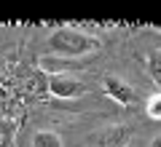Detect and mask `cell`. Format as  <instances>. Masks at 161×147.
<instances>
[{
  "mask_svg": "<svg viewBox=\"0 0 161 147\" xmlns=\"http://www.w3.org/2000/svg\"><path fill=\"white\" fill-rule=\"evenodd\" d=\"M46 51L48 56H57L62 62H78L99 51V40L78 27H57L46 38Z\"/></svg>",
  "mask_w": 161,
  "mask_h": 147,
  "instance_id": "obj_1",
  "label": "cell"
},
{
  "mask_svg": "<svg viewBox=\"0 0 161 147\" xmlns=\"http://www.w3.org/2000/svg\"><path fill=\"white\" fill-rule=\"evenodd\" d=\"M32 147H64L62 136L51 129H38L32 134Z\"/></svg>",
  "mask_w": 161,
  "mask_h": 147,
  "instance_id": "obj_6",
  "label": "cell"
},
{
  "mask_svg": "<svg viewBox=\"0 0 161 147\" xmlns=\"http://www.w3.org/2000/svg\"><path fill=\"white\" fill-rule=\"evenodd\" d=\"M145 115L150 120H161V91L158 94H150L145 99Z\"/></svg>",
  "mask_w": 161,
  "mask_h": 147,
  "instance_id": "obj_8",
  "label": "cell"
},
{
  "mask_svg": "<svg viewBox=\"0 0 161 147\" xmlns=\"http://www.w3.org/2000/svg\"><path fill=\"white\" fill-rule=\"evenodd\" d=\"M129 142H132V126L124 120L105 123L86 136L89 147H129Z\"/></svg>",
  "mask_w": 161,
  "mask_h": 147,
  "instance_id": "obj_2",
  "label": "cell"
},
{
  "mask_svg": "<svg viewBox=\"0 0 161 147\" xmlns=\"http://www.w3.org/2000/svg\"><path fill=\"white\" fill-rule=\"evenodd\" d=\"M102 91L108 94V99H113V102L121 104V107H132V104L137 102L134 88H132V86H129L124 78H118V75H105Z\"/></svg>",
  "mask_w": 161,
  "mask_h": 147,
  "instance_id": "obj_5",
  "label": "cell"
},
{
  "mask_svg": "<svg viewBox=\"0 0 161 147\" xmlns=\"http://www.w3.org/2000/svg\"><path fill=\"white\" fill-rule=\"evenodd\" d=\"M14 99H6L0 102V147H11L14 136H16L19 120H22V110H14Z\"/></svg>",
  "mask_w": 161,
  "mask_h": 147,
  "instance_id": "obj_4",
  "label": "cell"
},
{
  "mask_svg": "<svg viewBox=\"0 0 161 147\" xmlns=\"http://www.w3.org/2000/svg\"><path fill=\"white\" fill-rule=\"evenodd\" d=\"M46 91L54 99L70 102V99H78V96L86 94V83L73 72H51L46 75Z\"/></svg>",
  "mask_w": 161,
  "mask_h": 147,
  "instance_id": "obj_3",
  "label": "cell"
},
{
  "mask_svg": "<svg viewBox=\"0 0 161 147\" xmlns=\"http://www.w3.org/2000/svg\"><path fill=\"white\" fill-rule=\"evenodd\" d=\"M8 83V78H6V75H3V70H0V88H3V86H6Z\"/></svg>",
  "mask_w": 161,
  "mask_h": 147,
  "instance_id": "obj_10",
  "label": "cell"
},
{
  "mask_svg": "<svg viewBox=\"0 0 161 147\" xmlns=\"http://www.w3.org/2000/svg\"><path fill=\"white\" fill-rule=\"evenodd\" d=\"M150 147H161V134H156L153 139H150Z\"/></svg>",
  "mask_w": 161,
  "mask_h": 147,
  "instance_id": "obj_9",
  "label": "cell"
},
{
  "mask_svg": "<svg viewBox=\"0 0 161 147\" xmlns=\"http://www.w3.org/2000/svg\"><path fill=\"white\" fill-rule=\"evenodd\" d=\"M145 67H148L150 80H153V83L161 88V48L148 51V56H145Z\"/></svg>",
  "mask_w": 161,
  "mask_h": 147,
  "instance_id": "obj_7",
  "label": "cell"
}]
</instances>
